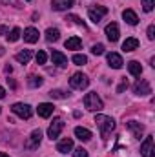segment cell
I'll use <instances>...</instances> for the list:
<instances>
[{
	"label": "cell",
	"instance_id": "1",
	"mask_svg": "<svg viewBox=\"0 0 155 157\" xmlns=\"http://www.w3.org/2000/svg\"><path fill=\"white\" fill-rule=\"evenodd\" d=\"M95 124L100 128L102 139H108V135L115 130V121H113L112 117H108V115H102V113L95 115Z\"/></svg>",
	"mask_w": 155,
	"mask_h": 157
},
{
	"label": "cell",
	"instance_id": "2",
	"mask_svg": "<svg viewBox=\"0 0 155 157\" xmlns=\"http://www.w3.org/2000/svg\"><path fill=\"white\" fill-rule=\"evenodd\" d=\"M84 106H86V110H89V112H100V110L104 108L100 97H99L95 91L86 93V97H84Z\"/></svg>",
	"mask_w": 155,
	"mask_h": 157
},
{
	"label": "cell",
	"instance_id": "3",
	"mask_svg": "<svg viewBox=\"0 0 155 157\" xmlns=\"http://www.w3.org/2000/svg\"><path fill=\"white\" fill-rule=\"evenodd\" d=\"M70 86L73 88V90H84V88H88L89 86V78L88 75H84V73H73L71 78H70Z\"/></svg>",
	"mask_w": 155,
	"mask_h": 157
},
{
	"label": "cell",
	"instance_id": "4",
	"mask_svg": "<svg viewBox=\"0 0 155 157\" xmlns=\"http://www.w3.org/2000/svg\"><path fill=\"white\" fill-rule=\"evenodd\" d=\"M11 110H13L15 115H18L20 119H31V115H33L31 106H29V104H24V102H17V104H13Z\"/></svg>",
	"mask_w": 155,
	"mask_h": 157
},
{
	"label": "cell",
	"instance_id": "5",
	"mask_svg": "<svg viewBox=\"0 0 155 157\" xmlns=\"http://www.w3.org/2000/svg\"><path fill=\"white\" fill-rule=\"evenodd\" d=\"M133 91H135V95L144 97V95H150V93H152V86H150V82H148L146 78H139V80L133 84Z\"/></svg>",
	"mask_w": 155,
	"mask_h": 157
},
{
	"label": "cell",
	"instance_id": "6",
	"mask_svg": "<svg viewBox=\"0 0 155 157\" xmlns=\"http://www.w3.org/2000/svg\"><path fill=\"white\" fill-rule=\"evenodd\" d=\"M106 13H108V7H104V6H97V7H89V9H88V17H89V20L95 22V24H99L100 18H102Z\"/></svg>",
	"mask_w": 155,
	"mask_h": 157
},
{
	"label": "cell",
	"instance_id": "7",
	"mask_svg": "<svg viewBox=\"0 0 155 157\" xmlns=\"http://www.w3.org/2000/svg\"><path fill=\"white\" fill-rule=\"evenodd\" d=\"M153 144H155V141H153L152 135L144 137V141H142V144H141V154H142V157H153L155 155Z\"/></svg>",
	"mask_w": 155,
	"mask_h": 157
},
{
	"label": "cell",
	"instance_id": "8",
	"mask_svg": "<svg viewBox=\"0 0 155 157\" xmlns=\"http://www.w3.org/2000/svg\"><path fill=\"white\" fill-rule=\"evenodd\" d=\"M62 128H64V121L62 119H53V122H51V126L47 128V137L53 141V139H57L59 135H60V132H62Z\"/></svg>",
	"mask_w": 155,
	"mask_h": 157
},
{
	"label": "cell",
	"instance_id": "9",
	"mask_svg": "<svg viewBox=\"0 0 155 157\" xmlns=\"http://www.w3.org/2000/svg\"><path fill=\"white\" fill-rule=\"evenodd\" d=\"M126 128L133 133V137H135V139H141V137H142V133H144V126H142L141 122H137V121H128Z\"/></svg>",
	"mask_w": 155,
	"mask_h": 157
},
{
	"label": "cell",
	"instance_id": "10",
	"mask_svg": "<svg viewBox=\"0 0 155 157\" xmlns=\"http://www.w3.org/2000/svg\"><path fill=\"white\" fill-rule=\"evenodd\" d=\"M104 33H106V37L108 40H112V42H117L119 40V26H117L115 22H110L108 26H106V29H104Z\"/></svg>",
	"mask_w": 155,
	"mask_h": 157
},
{
	"label": "cell",
	"instance_id": "11",
	"mask_svg": "<svg viewBox=\"0 0 155 157\" xmlns=\"http://www.w3.org/2000/svg\"><path fill=\"white\" fill-rule=\"evenodd\" d=\"M22 37L28 44H35V42H39V29L37 28H26Z\"/></svg>",
	"mask_w": 155,
	"mask_h": 157
},
{
	"label": "cell",
	"instance_id": "12",
	"mask_svg": "<svg viewBox=\"0 0 155 157\" xmlns=\"http://www.w3.org/2000/svg\"><path fill=\"white\" fill-rule=\"evenodd\" d=\"M71 150H73V139L64 137L62 141H59V144H57V152H60V154H68V152H71Z\"/></svg>",
	"mask_w": 155,
	"mask_h": 157
},
{
	"label": "cell",
	"instance_id": "13",
	"mask_svg": "<svg viewBox=\"0 0 155 157\" xmlns=\"http://www.w3.org/2000/svg\"><path fill=\"white\" fill-rule=\"evenodd\" d=\"M122 18H124V22H128L130 26H137V24H139V17H137V13H135L133 9H124V11H122Z\"/></svg>",
	"mask_w": 155,
	"mask_h": 157
},
{
	"label": "cell",
	"instance_id": "14",
	"mask_svg": "<svg viewBox=\"0 0 155 157\" xmlns=\"http://www.w3.org/2000/svg\"><path fill=\"white\" fill-rule=\"evenodd\" d=\"M51 60H53V64H57L59 68H66V66H68V57H66L64 53H60V51H53V53H51Z\"/></svg>",
	"mask_w": 155,
	"mask_h": 157
},
{
	"label": "cell",
	"instance_id": "15",
	"mask_svg": "<svg viewBox=\"0 0 155 157\" xmlns=\"http://www.w3.org/2000/svg\"><path fill=\"white\" fill-rule=\"evenodd\" d=\"M108 64H110L113 70H120L124 62H122V57H120L119 53H113V51H112V53H108Z\"/></svg>",
	"mask_w": 155,
	"mask_h": 157
},
{
	"label": "cell",
	"instance_id": "16",
	"mask_svg": "<svg viewBox=\"0 0 155 157\" xmlns=\"http://www.w3.org/2000/svg\"><path fill=\"white\" fill-rule=\"evenodd\" d=\"M53 110H55V106L51 104V102H42V104H39V108H37V112H39L40 117L47 119L51 113H53Z\"/></svg>",
	"mask_w": 155,
	"mask_h": 157
},
{
	"label": "cell",
	"instance_id": "17",
	"mask_svg": "<svg viewBox=\"0 0 155 157\" xmlns=\"http://www.w3.org/2000/svg\"><path fill=\"white\" fill-rule=\"evenodd\" d=\"M40 141H42V132H40V130H33L29 141L26 143V146H28V148H37L40 144Z\"/></svg>",
	"mask_w": 155,
	"mask_h": 157
},
{
	"label": "cell",
	"instance_id": "18",
	"mask_svg": "<svg viewBox=\"0 0 155 157\" xmlns=\"http://www.w3.org/2000/svg\"><path fill=\"white\" fill-rule=\"evenodd\" d=\"M71 4H73V0H53L51 2V7L55 11H66V9L71 7Z\"/></svg>",
	"mask_w": 155,
	"mask_h": 157
},
{
	"label": "cell",
	"instance_id": "19",
	"mask_svg": "<svg viewBox=\"0 0 155 157\" xmlns=\"http://www.w3.org/2000/svg\"><path fill=\"white\" fill-rule=\"evenodd\" d=\"M75 137H77L78 141H89L91 139V132L88 130V128H82V126H77L75 128Z\"/></svg>",
	"mask_w": 155,
	"mask_h": 157
},
{
	"label": "cell",
	"instance_id": "20",
	"mask_svg": "<svg viewBox=\"0 0 155 157\" xmlns=\"http://www.w3.org/2000/svg\"><path fill=\"white\" fill-rule=\"evenodd\" d=\"M137 48H139V40L135 37H130L122 42V51H135Z\"/></svg>",
	"mask_w": 155,
	"mask_h": 157
},
{
	"label": "cell",
	"instance_id": "21",
	"mask_svg": "<svg viewBox=\"0 0 155 157\" xmlns=\"http://www.w3.org/2000/svg\"><path fill=\"white\" fill-rule=\"evenodd\" d=\"M128 70H130V73H131L133 77H141V73H142V66H141V62H137V60L128 62Z\"/></svg>",
	"mask_w": 155,
	"mask_h": 157
},
{
	"label": "cell",
	"instance_id": "22",
	"mask_svg": "<svg viewBox=\"0 0 155 157\" xmlns=\"http://www.w3.org/2000/svg\"><path fill=\"white\" fill-rule=\"evenodd\" d=\"M31 57H33L31 49H24V51H20V53H17V55H15V59H17V60H18L20 64H28Z\"/></svg>",
	"mask_w": 155,
	"mask_h": 157
},
{
	"label": "cell",
	"instance_id": "23",
	"mask_svg": "<svg viewBox=\"0 0 155 157\" xmlns=\"http://www.w3.org/2000/svg\"><path fill=\"white\" fill-rule=\"evenodd\" d=\"M66 49H80V46H82V40L78 39V37H71V39L66 40Z\"/></svg>",
	"mask_w": 155,
	"mask_h": 157
},
{
	"label": "cell",
	"instance_id": "24",
	"mask_svg": "<svg viewBox=\"0 0 155 157\" xmlns=\"http://www.w3.org/2000/svg\"><path fill=\"white\" fill-rule=\"evenodd\" d=\"M46 39H47V42H57V40L60 39V31L57 28H49L46 31Z\"/></svg>",
	"mask_w": 155,
	"mask_h": 157
},
{
	"label": "cell",
	"instance_id": "25",
	"mask_svg": "<svg viewBox=\"0 0 155 157\" xmlns=\"http://www.w3.org/2000/svg\"><path fill=\"white\" fill-rule=\"evenodd\" d=\"M20 37H22V31H20L18 28H13V29H11V33L7 35V40H9V42H17Z\"/></svg>",
	"mask_w": 155,
	"mask_h": 157
},
{
	"label": "cell",
	"instance_id": "26",
	"mask_svg": "<svg viewBox=\"0 0 155 157\" xmlns=\"http://www.w3.org/2000/svg\"><path fill=\"white\" fill-rule=\"evenodd\" d=\"M28 84H29L31 88H39L40 84H42V77H37V75H29V78H28Z\"/></svg>",
	"mask_w": 155,
	"mask_h": 157
},
{
	"label": "cell",
	"instance_id": "27",
	"mask_svg": "<svg viewBox=\"0 0 155 157\" xmlns=\"http://www.w3.org/2000/svg\"><path fill=\"white\" fill-rule=\"evenodd\" d=\"M77 66H84L86 62H88V57L86 55H80V53H77V55H73V59H71Z\"/></svg>",
	"mask_w": 155,
	"mask_h": 157
},
{
	"label": "cell",
	"instance_id": "28",
	"mask_svg": "<svg viewBox=\"0 0 155 157\" xmlns=\"http://www.w3.org/2000/svg\"><path fill=\"white\" fill-rule=\"evenodd\" d=\"M49 97H51V99H66L68 93H64L62 90H51V91H49Z\"/></svg>",
	"mask_w": 155,
	"mask_h": 157
},
{
	"label": "cell",
	"instance_id": "29",
	"mask_svg": "<svg viewBox=\"0 0 155 157\" xmlns=\"http://www.w3.org/2000/svg\"><path fill=\"white\" fill-rule=\"evenodd\" d=\"M0 6H13V7H22L20 0H0Z\"/></svg>",
	"mask_w": 155,
	"mask_h": 157
},
{
	"label": "cell",
	"instance_id": "30",
	"mask_svg": "<svg viewBox=\"0 0 155 157\" xmlns=\"http://www.w3.org/2000/svg\"><path fill=\"white\" fill-rule=\"evenodd\" d=\"M153 6H155V0H142V9L146 13H150L153 9Z\"/></svg>",
	"mask_w": 155,
	"mask_h": 157
},
{
	"label": "cell",
	"instance_id": "31",
	"mask_svg": "<svg viewBox=\"0 0 155 157\" xmlns=\"http://www.w3.org/2000/svg\"><path fill=\"white\" fill-rule=\"evenodd\" d=\"M73 157H88V150H84L82 146H78L73 150Z\"/></svg>",
	"mask_w": 155,
	"mask_h": 157
},
{
	"label": "cell",
	"instance_id": "32",
	"mask_svg": "<svg viewBox=\"0 0 155 157\" xmlns=\"http://www.w3.org/2000/svg\"><path fill=\"white\" fill-rule=\"evenodd\" d=\"M35 59H37V64H46V60H47V55H46V51H39Z\"/></svg>",
	"mask_w": 155,
	"mask_h": 157
},
{
	"label": "cell",
	"instance_id": "33",
	"mask_svg": "<svg viewBox=\"0 0 155 157\" xmlns=\"http://www.w3.org/2000/svg\"><path fill=\"white\" fill-rule=\"evenodd\" d=\"M91 53H93V55H102V53H104V46H102V44H95V46L91 48Z\"/></svg>",
	"mask_w": 155,
	"mask_h": 157
},
{
	"label": "cell",
	"instance_id": "34",
	"mask_svg": "<svg viewBox=\"0 0 155 157\" xmlns=\"http://www.w3.org/2000/svg\"><path fill=\"white\" fill-rule=\"evenodd\" d=\"M126 88H128V80H126V78H122V82H120V84H119V88H117V93H122Z\"/></svg>",
	"mask_w": 155,
	"mask_h": 157
},
{
	"label": "cell",
	"instance_id": "35",
	"mask_svg": "<svg viewBox=\"0 0 155 157\" xmlns=\"http://www.w3.org/2000/svg\"><path fill=\"white\" fill-rule=\"evenodd\" d=\"M148 39L153 40L155 39V26L152 24V26H148Z\"/></svg>",
	"mask_w": 155,
	"mask_h": 157
},
{
	"label": "cell",
	"instance_id": "36",
	"mask_svg": "<svg viewBox=\"0 0 155 157\" xmlns=\"http://www.w3.org/2000/svg\"><path fill=\"white\" fill-rule=\"evenodd\" d=\"M66 20H71V22H75V24H78V26L82 24V20L78 18L77 15H68V18H66Z\"/></svg>",
	"mask_w": 155,
	"mask_h": 157
},
{
	"label": "cell",
	"instance_id": "37",
	"mask_svg": "<svg viewBox=\"0 0 155 157\" xmlns=\"http://www.w3.org/2000/svg\"><path fill=\"white\" fill-rule=\"evenodd\" d=\"M7 33V26H0V35H6Z\"/></svg>",
	"mask_w": 155,
	"mask_h": 157
},
{
	"label": "cell",
	"instance_id": "38",
	"mask_svg": "<svg viewBox=\"0 0 155 157\" xmlns=\"http://www.w3.org/2000/svg\"><path fill=\"white\" fill-rule=\"evenodd\" d=\"M4 97H6V90L0 86V99H4Z\"/></svg>",
	"mask_w": 155,
	"mask_h": 157
},
{
	"label": "cell",
	"instance_id": "39",
	"mask_svg": "<svg viewBox=\"0 0 155 157\" xmlns=\"http://www.w3.org/2000/svg\"><path fill=\"white\" fill-rule=\"evenodd\" d=\"M11 71H13V68H11V66L7 64V66H6V73H11Z\"/></svg>",
	"mask_w": 155,
	"mask_h": 157
},
{
	"label": "cell",
	"instance_id": "40",
	"mask_svg": "<svg viewBox=\"0 0 155 157\" xmlns=\"http://www.w3.org/2000/svg\"><path fill=\"white\" fill-rule=\"evenodd\" d=\"M0 157H9L7 154H4V152H0Z\"/></svg>",
	"mask_w": 155,
	"mask_h": 157
},
{
	"label": "cell",
	"instance_id": "41",
	"mask_svg": "<svg viewBox=\"0 0 155 157\" xmlns=\"http://www.w3.org/2000/svg\"><path fill=\"white\" fill-rule=\"evenodd\" d=\"M2 55H4V48L0 46V57H2Z\"/></svg>",
	"mask_w": 155,
	"mask_h": 157
},
{
	"label": "cell",
	"instance_id": "42",
	"mask_svg": "<svg viewBox=\"0 0 155 157\" xmlns=\"http://www.w3.org/2000/svg\"><path fill=\"white\" fill-rule=\"evenodd\" d=\"M0 112H2V110H0Z\"/></svg>",
	"mask_w": 155,
	"mask_h": 157
}]
</instances>
